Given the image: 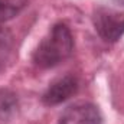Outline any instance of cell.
Listing matches in <instances>:
<instances>
[{
    "mask_svg": "<svg viewBox=\"0 0 124 124\" xmlns=\"http://www.w3.org/2000/svg\"><path fill=\"white\" fill-rule=\"evenodd\" d=\"M74 36L65 23H55L33 52V63L42 69L54 68L71 56Z\"/></svg>",
    "mask_w": 124,
    "mask_h": 124,
    "instance_id": "1",
    "label": "cell"
},
{
    "mask_svg": "<svg viewBox=\"0 0 124 124\" xmlns=\"http://www.w3.org/2000/svg\"><path fill=\"white\" fill-rule=\"evenodd\" d=\"M116 3H118V4H121V6H124V0H114Z\"/></svg>",
    "mask_w": 124,
    "mask_h": 124,
    "instance_id": "8",
    "label": "cell"
},
{
    "mask_svg": "<svg viewBox=\"0 0 124 124\" xmlns=\"http://www.w3.org/2000/svg\"><path fill=\"white\" fill-rule=\"evenodd\" d=\"M19 108L17 97L10 90H0V124L12 120Z\"/></svg>",
    "mask_w": 124,
    "mask_h": 124,
    "instance_id": "5",
    "label": "cell"
},
{
    "mask_svg": "<svg viewBox=\"0 0 124 124\" xmlns=\"http://www.w3.org/2000/svg\"><path fill=\"white\" fill-rule=\"evenodd\" d=\"M93 22L95 32L104 42L114 43L124 35V17L113 10H95Z\"/></svg>",
    "mask_w": 124,
    "mask_h": 124,
    "instance_id": "2",
    "label": "cell"
},
{
    "mask_svg": "<svg viewBox=\"0 0 124 124\" xmlns=\"http://www.w3.org/2000/svg\"><path fill=\"white\" fill-rule=\"evenodd\" d=\"M28 4V0H0V23L17 16Z\"/></svg>",
    "mask_w": 124,
    "mask_h": 124,
    "instance_id": "6",
    "label": "cell"
},
{
    "mask_svg": "<svg viewBox=\"0 0 124 124\" xmlns=\"http://www.w3.org/2000/svg\"><path fill=\"white\" fill-rule=\"evenodd\" d=\"M79 90V81L74 75H65L54 81L42 95V102L45 105H58L74 97Z\"/></svg>",
    "mask_w": 124,
    "mask_h": 124,
    "instance_id": "4",
    "label": "cell"
},
{
    "mask_svg": "<svg viewBox=\"0 0 124 124\" xmlns=\"http://www.w3.org/2000/svg\"><path fill=\"white\" fill-rule=\"evenodd\" d=\"M13 51V36L12 33L0 26V69L6 66Z\"/></svg>",
    "mask_w": 124,
    "mask_h": 124,
    "instance_id": "7",
    "label": "cell"
},
{
    "mask_svg": "<svg viewBox=\"0 0 124 124\" xmlns=\"http://www.w3.org/2000/svg\"><path fill=\"white\" fill-rule=\"evenodd\" d=\"M58 124H102V116L93 102H75L65 108Z\"/></svg>",
    "mask_w": 124,
    "mask_h": 124,
    "instance_id": "3",
    "label": "cell"
}]
</instances>
